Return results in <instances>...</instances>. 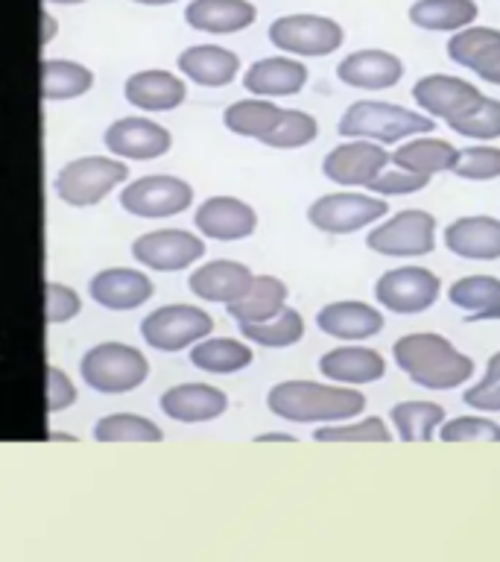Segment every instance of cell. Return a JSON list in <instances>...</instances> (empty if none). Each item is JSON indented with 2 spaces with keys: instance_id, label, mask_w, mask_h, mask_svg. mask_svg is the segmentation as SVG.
<instances>
[{
  "instance_id": "6da1fadb",
  "label": "cell",
  "mask_w": 500,
  "mask_h": 562,
  "mask_svg": "<svg viewBox=\"0 0 500 562\" xmlns=\"http://www.w3.org/2000/svg\"><path fill=\"white\" fill-rule=\"evenodd\" d=\"M266 411L284 422L296 425H331L363 416L366 395L345 384H322V381H279L266 393Z\"/></svg>"
},
{
  "instance_id": "7a4b0ae2",
  "label": "cell",
  "mask_w": 500,
  "mask_h": 562,
  "mask_svg": "<svg viewBox=\"0 0 500 562\" xmlns=\"http://www.w3.org/2000/svg\"><path fill=\"white\" fill-rule=\"evenodd\" d=\"M393 358L412 384L436 390V393L456 390L465 381H471L474 375V360L465 351L456 349L447 337L433 331L398 337L393 346Z\"/></svg>"
},
{
  "instance_id": "3957f363",
  "label": "cell",
  "mask_w": 500,
  "mask_h": 562,
  "mask_svg": "<svg viewBox=\"0 0 500 562\" xmlns=\"http://www.w3.org/2000/svg\"><path fill=\"white\" fill-rule=\"evenodd\" d=\"M433 130H436V121L430 114L412 112L395 103H380V100L351 103L337 123L342 138H368L384 147L412 138V135H428Z\"/></svg>"
},
{
  "instance_id": "277c9868",
  "label": "cell",
  "mask_w": 500,
  "mask_h": 562,
  "mask_svg": "<svg viewBox=\"0 0 500 562\" xmlns=\"http://www.w3.org/2000/svg\"><path fill=\"white\" fill-rule=\"evenodd\" d=\"M79 375L94 393L126 395L147 384L149 360L147 355L129 342L105 340L96 342L79 360Z\"/></svg>"
},
{
  "instance_id": "5b68a950",
  "label": "cell",
  "mask_w": 500,
  "mask_h": 562,
  "mask_svg": "<svg viewBox=\"0 0 500 562\" xmlns=\"http://www.w3.org/2000/svg\"><path fill=\"white\" fill-rule=\"evenodd\" d=\"M129 182V165L114 156H79L61 167L53 188L70 209H94Z\"/></svg>"
},
{
  "instance_id": "8992f818",
  "label": "cell",
  "mask_w": 500,
  "mask_h": 562,
  "mask_svg": "<svg viewBox=\"0 0 500 562\" xmlns=\"http://www.w3.org/2000/svg\"><path fill=\"white\" fill-rule=\"evenodd\" d=\"M211 331H214V316L205 307L184 305V302L161 305L140 319V340L164 355L191 349L193 342H200Z\"/></svg>"
},
{
  "instance_id": "52a82bcc",
  "label": "cell",
  "mask_w": 500,
  "mask_h": 562,
  "mask_svg": "<svg viewBox=\"0 0 500 562\" xmlns=\"http://www.w3.org/2000/svg\"><path fill=\"white\" fill-rule=\"evenodd\" d=\"M196 191L182 176L149 173L121 188V209L140 220H164L193 209Z\"/></svg>"
},
{
  "instance_id": "ba28073f",
  "label": "cell",
  "mask_w": 500,
  "mask_h": 562,
  "mask_svg": "<svg viewBox=\"0 0 500 562\" xmlns=\"http://www.w3.org/2000/svg\"><path fill=\"white\" fill-rule=\"evenodd\" d=\"M270 42L287 56L296 59H322L331 56L345 42V30H342L333 18L310 15V12H298V15L275 18L270 24Z\"/></svg>"
},
{
  "instance_id": "9c48e42d",
  "label": "cell",
  "mask_w": 500,
  "mask_h": 562,
  "mask_svg": "<svg viewBox=\"0 0 500 562\" xmlns=\"http://www.w3.org/2000/svg\"><path fill=\"white\" fill-rule=\"evenodd\" d=\"M372 252L386 258H421L436 249V217L424 209L395 211L366 235Z\"/></svg>"
},
{
  "instance_id": "30bf717a",
  "label": "cell",
  "mask_w": 500,
  "mask_h": 562,
  "mask_svg": "<svg viewBox=\"0 0 500 562\" xmlns=\"http://www.w3.org/2000/svg\"><path fill=\"white\" fill-rule=\"evenodd\" d=\"M386 211H389L386 196L337 191L310 202L307 223L325 235H351V232H360V228H368L377 220H384Z\"/></svg>"
},
{
  "instance_id": "8fae6325",
  "label": "cell",
  "mask_w": 500,
  "mask_h": 562,
  "mask_svg": "<svg viewBox=\"0 0 500 562\" xmlns=\"http://www.w3.org/2000/svg\"><path fill=\"white\" fill-rule=\"evenodd\" d=\"M132 258L149 272H184L205 258V237L188 228H152L132 240Z\"/></svg>"
},
{
  "instance_id": "7c38bea8",
  "label": "cell",
  "mask_w": 500,
  "mask_h": 562,
  "mask_svg": "<svg viewBox=\"0 0 500 562\" xmlns=\"http://www.w3.org/2000/svg\"><path fill=\"white\" fill-rule=\"evenodd\" d=\"M442 296V279L428 267H395L386 270L375 284L377 305L393 314H424Z\"/></svg>"
},
{
  "instance_id": "4fadbf2b",
  "label": "cell",
  "mask_w": 500,
  "mask_h": 562,
  "mask_svg": "<svg viewBox=\"0 0 500 562\" xmlns=\"http://www.w3.org/2000/svg\"><path fill=\"white\" fill-rule=\"evenodd\" d=\"M389 165H393V158H389V149L384 144L354 138L337 144L325 156L322 173L328 182L340 184V188H368Z\"/></svg>"
},
{
  "instance_id": "5bb4252c",
  "label": "cell",
  "mask_w": 500,
  "mask_h": 562,
  "mask_svg": "<svg viewBox=\"0 0 500 562\" xmlns=\"http://www.w3.org/2000/svg\"><path fill=\"white\" fill-rule=\"evenodd\" d=\"M103 144L123 161H158L173 149V132L149 117H117L105 126Z\"/></svg>"
},
{
  "instance_id": "9a60e30c",
  "label": "cell",
  "mask_w": 500,
  "mask_h": 562,
  "mask_svg": "<svg viewBox=\"0 0 500 562\" xmlns=\"http://www.w3.org/2000/svg\"><path fill=\"white\" fill-rule=\"evenodd\" d=\"M193 226L208 240L237 244L258 232V211L240 196L217 193V196L200 202V209L193 211Z\"/></svg>"
},
{
  "instance_id": "2e32d148",
  "label": "cell",
  "mask_w": 500,
  "mask_h": 562,
  "mask_svg": "<svg viewBox=\"0 0 500 562\" xmlns=\"http://www.w3.org/2000/svg\"><path fill=\"white\" fill-rule=\"evenodd\" d=\"M152 293H156V284L144 267H105L88 281V296L94 299V305L114 314L138 311L152 299Z\"/></svg>"
},
{
  "instance_id": "e0dca14e",
  "label": "cell",
  "mask_w": 500,
  "mask_h": 562,
  "mask_svg": "<svg viewBox=\"0 0 500 562\" xmlns=\"http://www.w3.org/2000/svg\"><path fill=\"white\" fill-rule=\"evenodd\" d=\"M412 100L433 121L442 117L447 123L468 112V109H474L482 100V94L480 88L471 86L468 79L447 77V74H428L412 86Z\"/></svg>"
},
{
  "instance_id": "ac0fdd59",
  "label": "cell",
  "mask_w": 500,
  "mask_h": 562,
  "mask_svg": "<svg viewBox=\"0 0 500 562\" xmlns=\"http://www.w3.org/2000/svg\"><path fill=\"white\" fill-rule=\"evenodd\" d=\"M254 272L243 261H231V258H211L200 261L188 276V288L200 302L211 305H231L243 296L249 284H252Z\"/></svg>"
},
{
  "instance_id": "d6986e66",
  "label": "cell",
  "mask_w": 500,
  "mask_h": 562,
  "mask_svg": "<svg viewBox=\"0 0 500 562\" xmlns=\"http://www.w3.org/2000/svg\"><path fill=\"white\" fill-rule=\"evenodd\" d=\"M123 97L138 112H175L188 100V82H184L182 74H170V70L161 68L135 70L123 82Z\"/></svg>"
},
{
  "instance_id": "ffe728a7",
  "label": "cell",
  "mask_w": 500,
  "mask_h": 562,
  "mask_svg": "<svg viewBox=\"0 0 500 562\" xmlns=\"http://www.w3.org/2000/svg\"><path fill=\"white\" fill-rule=\"evenodd\" d=\"M167 419L182 425H202V422L219 419L228 411V395L205 381H184V384L167 386L158 402Z\"/></svg>"
},
{
  "instance_id": "44dd1931",
  "label": "cell",
  "mask_w": 500,
  "mask_h": 562,
  "mask_svg": "<svg viewBox=\"0 0 500 562\" xmlns=\"http://www.w3.org/2000/svg\"><path fill=\"white\" fill-rule=\"evenodd\" d=\"M447 59L459 68L474 70L482 82L500 86V30L491 26H465L447 42Z\"/></svg>"
},
{
  "instance_id": "7402d4cb",
  "label": "cell",
  "mask_w": 500,
  "mask_h": 562,
  "mask_svg": "<svg viewBox=\"0 0 500 562\" xmlns=\"http://www.w3.org/2000/svg\"><path fill=\"white\" fill-rule=\"evenodd\" d=\"M404 77V61L389 50H366L349 53L345 59L337 65V79L342 86L360 88V91H386L395 88Z\"/></svg>"
},
{
  "instance_id": "603a6c76",
  "label": "cell",
  "mask_w": 500,
  "mask_h": 562,
  "mask_svg": "<svg viewBox=\"0 0 500 562\" xmlns=\"http://www.w3.org/2000/svg\"><path fill=\"white\" fill-rule=\"evenodd\" d=\"M175 68L200 88H226L240 77V56L219 44H193L179 53Z\"/></svg>"
},
{
  "instance_id": "cb8c5ba5",
  "label": "cell",
  "mask_w": 500,
  "mask_h": 562,
  "mask_svg": "<svg viewBox=\"0 0 500 562\" xmlns=\"http://www.w3.org/2000/svg\"><path fill=\"white\" fill-rule=\"evenodd\" d=\"M316 328L333 340L360 342L368 337H377L384 328V314L375 305L357 302V299H345V302H328V305L316 314Z\"/></svg>"
},
{
  "instance_id": "d4e9b609",
  "label": "cell",
  "mask_w": 500,
  "mask_h": 562,
  "mask_svg": "<svg viewBox=\"0 0 500 562\" xmlns=\"http://www.w3.org/2000/svg\"><path fill=\"white\" fill-rule=\"evenodd\" d=\"M305 86L307 68L296 56H266L243 70V88L252 97L279 100V97L298 94Z\"/></svg>"
},
{
  "instance_id": "484cf974",
  "label": "cell",
  "mask_w": 500,
  "mask_h": 562,
  "mask_svg": "<svg viewBox=\"0 0 500 562\" xmlns=\"http://www.w3.org/2000/svg\"><path fill=\"white\" fill-rule=\"evenodd\" d=\"M319 372L333 384L363 386L386 375V360L368 346H337L319 358Z\"/></svg>"
},
{
  "instance_id": "4316f807",
  "label": "cell",
  "mask_w": 500,
  "mask_h": 562,
  "mask_svg": "<svg viewBox=\"0 0 500 562\" xmlns=\"http://www.w3.org/2000/svg\"><path fill=\"white\" fill-rule=\"evenodd\" d=\"M447 252L465 261H498L500 258V220L474 214L459 217L445 228Z\"/></svg>"
},
{
  "instance_id": "83f0119b",
  "label": "cell",
  "mask_w": 500,
  "mask_h": 562,
  "mask_svg": "<svg viewBox=\"0 0 500 562\" xmlns=\"http://www.w3.org/2000/svg\"><path fill=\"white\" fill-rule=\"evenodd\" d=\"M258 9L249 0H191L184 9V24L196 33L231 35L254 24Z\"/></svg>"
},
{
  "instance_id": "f1b7e54d",
  "label": "cell",
  "mask_w": 500,
  "mask_h": 562,
  "mask_svg": "<svg viewBox=\"0 0 500 562\" xmlns=\"http://www.w3.org/2000/svg\"><path fill=\"white\" fill-rule=\"evenodd\" d=\"M188 358L200 372L208 375H235L243 372L246 367H252L254 351L252 342L235 340V337H202L200 342H193L188 349Z\"/></svg>"
},
{
  "instance_id": "f546056e",
  "label": "cell",
  "mask_w": 500,
  "mask_h": 562,
  "mask_svg": "<svg viewBox=\"0 0 500 562\" xmlns=\"http://www.w3.org/2000/svg\"><path fill=\"white\" fill-rule=\"evenodd\" d=\"M395 167H404L410 173L433 176L436 173H451V165L456 158V147L451 140H442L436 135H412L410 140H401L398 147L389 153Z\"/></svg>"
},
{
  "instance_id": "4dcf8cb0",
  "label": "cell",
  "mask_w": 500,
  "mask_h": 562,
  "mask_svg": "<svg viewBox=\"0 0 500 562\" xmlns=\"http://www.w3.org/2000/svg\"><path fill=\"white\" fill-rule=\"evenodd\" d=\"M287 281L279 279V276H270V272H263V276H254L249 290H246L237 302L226 305V311L237 325L263 323V319H270V316L279 314L281 307L287 305Z\"/></svg>"
},
{
  "instance_id": "1f68e13d",
  "label": "cell",
  "mask_w": 500,
  "mask_h": 562,
  "mask_svg": "<svg viewBox=\"0 0 500 562\" xmlns=\"http://www.w3.org/2000/svg\"><path fill=\"white\" fill-rule=\"evenodd\" d=\"M42 100L44 103H68L79 100L94 88V70L73 59H42Z\"/></svg>"
},
{
  "instance_id": "d6a6232c",
  "label": "cell",
  "mask_w": 500,
  "mask_h": 562,
  "mask_svg": "<svg viewBox=\"0 0 500 562\" xmlns=\"http://www.w3.org/2000/svg\"><path fill=\"white\" fill-rule=\"evenodd\" d=\"M94 442L103 446H156L164 439V430L158 428V422L140 413H105L103 419H96L91 430Z\"/></svg>"
},
{
  "instance_id": "836d02e7",
  "label": "cell",
  "mask_w": 500,
  "mask_h": 562,
  "mask_svg": "<svg viewBox=\"0 0 500 562\" xmlns=\"http://www.w3.org/2000/svg\"><path fill=\"white\" fill-rule=\"evenodd\" d=\"M281 109L275 100H266V97H246V100H237L223 112V126H226L231 135H240V138L263 140L270 135L281 121Z\"/></svg>"
},
{
  "instance_id": "e575fe53",
  "label": "cell",
  "mask_w": 500,
  "mask_h": 562,
  "mask_svg": "<svg viewBox=\"0 0 500 562\" xmlns=\"http://www.w3.org/2000/svg\"><path fill=\"white\" fill-rule=\"evenodd\" d=\"M480 15L474 0H416L410 7V21L419 30L433 33H456L471 26Z\"/></svg>"
},
{
  "instance_id": "d590c367",
  "label": "cell",
  "mask_w": 500,
  "mask_h": 562,
  "mask_svg": "<svg viewBox=\"0 0 500 562\" xmlns=\"http://www.w3.org/2000/svg\"><path fill=\"white\" fill-rule=\"evenodd\" d=\"M240 337L252 346H261V349H289L305 337V316L298 314L296 307L284 305L279 314L263 319V323L240 325Z\"/></svg>"
},
{
  "instance_id": "8d00e7d4",
  "label": "cell",
  "mask_w": 500,
  "mask_h": 562,
  "mask_svg": "<svg viewBox=\"0 0 500 562\" xmlns=\"http://www.w3.org/2000/svg\"><path fill=\"white\" fill-rule=\"evenodd\" d=\"M389 419L401 442H430L447 416L445 407L436 402H401L395 404Z\"/></svg>"
},
{
  "instance_id": "74e56055",
  "label": "cell",
  "mask_w": 500,
  "mask_h": 562,
  "mask_svg": "<svg viewBox=\"0 0 500 562\" xmlns=\"http://www.w3.org/2000/svg\"><path fill=\"white\" fill-rule=\"evenodd\" d=\"M316 138H319V121L314 114L302 112V109H284L279 126L261 144L272 149H302L314 144Z\"/></svg>"
},
{
  "instance_id": "f35d334b",
  "label": "cell",
  "mask_w": 500,
  "mask_h": 562,
  "mask_svg": "<svg viewBox=\"0 0 500 562\" xmlns=\"http://www.w3.org/2000/svg\"><path fill=\"white\" fill-rule=\"evenodd\" d=\"M316 442H393V430L386 428L380 416H366V419L331 422L319 425L314 430Z\"/></svg>"
},
{
  "instance_id": "ab89813d",
  "label": "cell",
  "mask_w": 500,
  "mask_h": 562,
  "mask_svg": "<svg viewBox=\"0 0 500 562\" xmlns=\"http://www.w3.org/2000/svg\"><path fill=\"white\" fill-rule=\"evenodd\" d=\"M447 299H451V305H456L465 314H477L482 307L500 302V279L498 276H465V279L451 284Z\"/></svg>"
},
{
  "instance_id": "60d3db41",
  "label": "cell",
  "mask_w": 500,
  "mask_h": 562,
  "mask_svg": "<svg viewBox=\"0 0 500 562\" xmlns=\"http://www.w3.org/2000/svg\"><path fill=\"white\" fill-rule=\"evenodd\" d=\"M447 126L456 132V135H463V138L471 140H495L500 138V100L495 97H486L474 109H468L465 114L454 117V121H447Z\"/></svg>"
},
{
  "instance_id": "b9f144b4",
  "label": "cell",
  "mask_w": 500,
  "mask_h": 562,
  "mask_svg": "<svg viewBox=\"0 0 500 562\" xmlns=\"http://www.w3.org/2000/svg\"><path fill=\"white\" fill-rule=\"evenodd\" d=\"M451 173L468 182H491L500 179V147H489V144H474V147L456 149Z\"/></svg>"
},
{
  "instance_id": "7bdbcfd3",
  "label": "cell",
  "mask_w": 500,
  "mask_h": 562,
  "mask_svg": "<svg viewBox=\"0 0 500 562\" xmlns=\"http://www.w3.org/2000/svg\"><path fill=\"white\" fill-rule=\"evenodd\" d=\"M442 442H500V425L486 416H456L439 425Z\"/></svg>"
},
{
  "instance_id": "ee69618b",
  "label": "cell",
  "mask_w": 500,
  "mask_h": 562,
  "mask_svg": "<svg viewBox=\"0 0 500 562\" xmlns=\"http://www.w3.org/2000/svg\"><path fill=\"white\" fill-rule=\"evenodd\" d=\"M79 314H82V296L77 290L61 284V281L44 284V319H47V325L70 323Z\"/></svg>"
},
{
  "instance_id": "f6af8a7d",
  "label": "cell",
  "mask_w": 500,
  "mask_h": 562,
  "mask_svg": "<svg viewBox=\"0 0 500 562\" xmlns=\"http://www.w3.org/2000/svg\"><path fill=\"white\" fill-rule=\"evenodd\" d=\"M463 402L480 413H500V351L491 355L480 381L465 390Z\"/></svg>"
},
{
  "instance_id": "bcb514c9",
  "label": "cell",
  "mask_w": 500,
  "mask_h": 562,
  "mask_svg": "<svg viewBox=\"0 0 500 562\" xmlns=\"http://www.w3.org/2000/svg\"><path fill=\"white\" fill-rule=\"evenodd\" d=\"M430 184V176L410 173L404 167H386L384 173L377 176L375 182L368 184L377 196H404V193H419Z\"/></svg>"
},
{
  "instance_id": "7dc6e473",
  "label": "cell",
  "mask_w": 500,
  "mask_h": 562,
  "mask_svg": "<svg viewBox=\"0 0 500 562\" xmlns=\"http://www.w3.org/2000/svg\"><path fill=\"white\" fill-rule=\"evenodd\" d=\"M79 402V390L73 384V378L61 367L50 363L47 367V413H65Z\"/></svg>"
},
{
  "instance_id": "c3c4849f",
  "label": "cell",
  "mask_w": 500,
  "mask_h": 562,
  "mask_svg": "<svg viewBox=\"0 0 500 562\" xmlns=\"http://www.w3.org/2000/svg\"><path fill=\"white\" fill-rule=\"evenodd\" d=\"M56 33H59V21H56L47 9H42V38H38L42 47H47V44L56 38Z\"/></svg>"
},
{
  "instance_id": "681fc988",
  "label": "cell",
  "mask_w": 500,
  "mask_h": 562,
  "mask_svg": "<svg viewBox=\"0 0 500 562\" xmlns=\"http://www.w3.org/2000/svg\"><path fill=\"white\" fill-rule=\"evenodd\" d=\"M254 442H289V446H296L298 439L293 434H284V430H266V434H258Z\"/></svg>"
},
{
  "instance_id": "f907efd6",
  "label": "cell",
  "mask_w": 500,
  "mask_h": 562,
  "mask_svg": "<svg viewBox=\"0 0 500 562\" xmlns=\"http://www.w3.org/2000/svg\"><path fill=\"white\" fill-rule=\"evenodd\" d=\"M465 319H468V323H489V319H500V302L491 307H482V311H477V314H468Z\"/></svg>"
},
{
  "instance_id": "816d5d0a",
  "label": "cell",
  "mask_w": 500,
  "mask_h": 562,
  "mask_svg": "<svg viewBox=\"0 0 500 562\" xmlns=\"http://www.w3.org/2000/svg\"><path fill=\"white\" fill-rule=\"evenodd\" d=\"M47 439H53V442H77V437H73V434H56V430H53V434H47Z\"/></svg>"
},
{
  "instance_id": "f5cc1de1",
  "label": "cell",
  "mask_w": 500,
  "mask_h": 562,
  "mask_svg": "<svg viewBox=\"0 0 500 562\" xmlns=\"http://www.w3.org/2000/svg\"><path fill=\"white\" fill-rule=\"evenodd\" d=\"M132 3H140V7H170L175 0H132Z\"/></svg>"
},
{
  "instance_id": "db71d44e",
  "label": "cell",
  "mask_w": 500,
  "mask_h": 562,
  "mask_svg": "<svg viewBox=\"0 0 500 562\" xmlns=\"http://www.w3.org/2000/svg\"><path fill=\"white\" fill-rule=\"evenodd\" d=\"M47 3H59V7H79V3H86V0H47Z\"/></svg>"
}]
</instances>
